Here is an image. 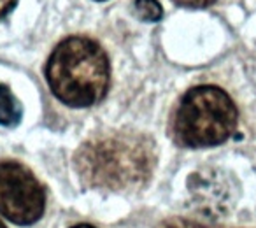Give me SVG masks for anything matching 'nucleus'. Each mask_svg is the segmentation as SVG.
<instances>
[{"instance_id":"7ed1b4c3","label":"nucleus","mask_w":256,"mask_h":228,"mask_svg":"<svg viewBox=\"0 0 256 228\" xmlns=\"http://www.w3.org/2000/svg\"><path fill=\"white\" fill-rule=\"evenodd\" d=\"M234 100L218 86L192 88L174 114V137L186 148H209L224 142L237 128Z\"/></svg>"},{"instance_id":"f03ea898","label":"nucleus","mask_w":256,"mask_h":228,"mask_svg":"<svg viewBox=\"0 0 256 228\" xmlns=\"http://www.w3.org/2000/svg\"><path fill=\"white\" fill-rule=\"evenodd\" d=\"M46 78L51 92L64 104L70 107L93 106L109 88V58L95 40L68 37L51 53Z\"/></svg>"},{"instance_id":"6e6552de","label":"nucleus","mask_w":256,"mask_h":228,"mask_svg":"<svg viewBox=\"0 0 256 228\" xmlns=\"http://www.w3.org/2000/svg\"><path fill=\"white\" fill-rule=\"evenodd\" d=\"M174 2L184 6V8H207V6L214 4L216 0H174Z\"/></svg>"},{"instance_id":"423d86ee","label":"nucleus","mask_w":256,"mask_h":228,"mask_svg":"<svg viewBox=\"0 0 256 228\" xmlns=\"http://www.w3.org/2000/svg\"><path fill=\"white\" fill-rule=\"evenodd\" d=\"M136 11L144 22H158L164 16V9L158 0H136Z\"/></svg>"},{"instance_id":"0eeeda50","label":"nucleus","mask_w":256,"mask_h":228,"mask_svg":"<svg viewBox=\"0 0 256 228\" xmlns=\"http://www.w3.org/2000/svg\"><path fill=\"white\" fill-rule=\"evenodd\" d=\"M162 228H220V226H212V224L184 220V218H172V220L165 221V223L162 224Z\"/></svg>"},{"instance_id":"1a4fd4ad","label":"nucleus","mask_w":256,"mask_h":228,"mask_svg":"<svg viewBox=\"0 0 256 228\" xmlns=\"http://www.w3.org/2000/svg\"><path fill=\"white\" fill-rule=\"evenodd\" d=\"M16 2L18 0H0V18H4L6 14H9L14 9Z\"/></svg>"},{"instance_id":"20e7f679","label":"nucleus","mask_w":256,"mask_h":228,"mask_svg":"<svg viewBox=\"0 0 256 228\" xmlns=\"http://www.w3.org/2000/svg\"><path fill=\"white\" fill-rule=\"evenodd\" d=\"M46 207L44 188L18 162H0V214L16 224L39 221Z\"/></svg>"},{"instance_id":"39448f33","label":"nucleus","mask_w":256,"mask_h":228,"mask_svg":"<svg viewBox=\"0 0 256 228\" xmlns=\"http://www.w3.org/2000/svg\"><path fill=\"white\" fill-rule=\"evenodd\" d=\"M22 120V106L9 86L0 82V125L14 126Z\"/></svg>"},{"instance_id":"9d476101","label":"nucleus","mask_w":256,"mask_h":228,"mask_svg":"<svg viewBox=\"0 0 256 228\" xmlns=\"http://www.w3.org/2000/svg\"><path fill=\"white\" fill-rule=\"evenodd\" d=\"M72 228H95V226H92V224H76Z\"/></svg>"},{"instance_id":"9b49d317","label":"nucleus","mask_w":256,"mask_h":228,"mask_svg":"<svg viewBox=\"0 0 256 228\" xmlns=\"http://www.w3.org/2000/svg\"><path fill=\"white\" fill-rule=\"evenodd\" d=\"M0 228H6V224H4V223H2V221H0Z\"/></svg>"},{"instance_id":"f257e3e1","label":"nucleus","mask_w":256,"mask_h":228,"mask_svg":"<svg viewBox=\"0 0 256 228\" xmlns=\"http://www.w3.org/2000/svg\"><path fill=\"white\" fill-rule=\"evenodd\" d=\"M154 142L137 132H107L88 139L74 158L86 184L100 190H132L144 184L154 168Z\"/></svg>"}]
</instances>
